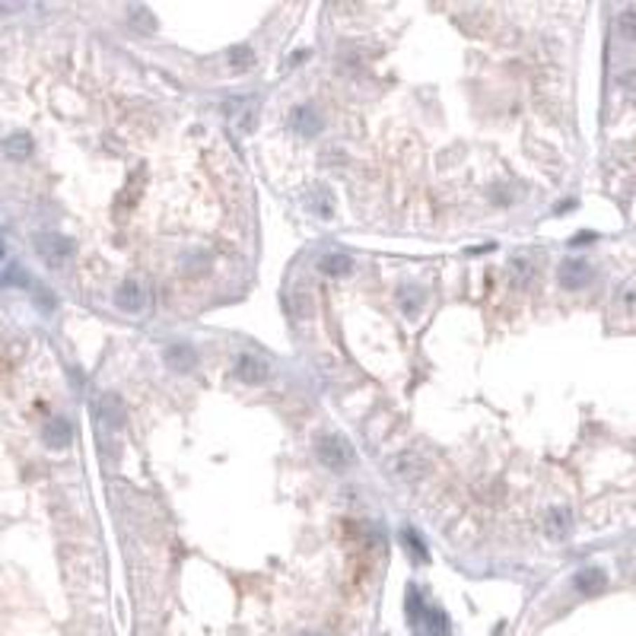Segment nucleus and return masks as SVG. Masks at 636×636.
Wrapping results in <instances>:
<instances>
[{
	"label": "nucleus",
	"instance_id": "f257e3e1",
	"mask_svg": "<svg viewBox=\"0 0 636 636\" xmlns=\"http://www.w3.org/2000/svg\"><path fill=\"white\" fill-rule=\"evenodd\" d=\"M315 455L318 462L325 464L331 471H347L353 462H357V452H353L350 439L340 433H328V436H318L315 439Z\"/></svg>",
	"mask_w": 636,
	"mask_h": 636
},
{
	"label": "nucleus",
	"instance_id": "f03ea898",
	"mask_svg": "<svg viewBox=\"0 0 636 636\" xmlns=\"http://www.w3.org/2000/svg\"><path fill=\"white\" fill-rule=\"evenodd\" d=\"M32 245L35 251L42 255V261H48L51 268H57V264H64L70 255H74V239H67V235L61 233H35L32 235Z\"/></svg>",
	"mask_w": 636,
	"mask_h": 636
},
{
	"label": "nucleus",
	"instance_id": "7ed1b4c3",
	"mask_svg": "<svg viewBox=\"0 0 636 636\" xmlns=\"http://www.w3.org/2000/svg\"><path fill=\"white\" fill-rule=\"evenodd\" d=\"M115 305L121 312H127V315H140V312H146V305H150V293L144 290L140 280H125L115 293Z\"/></svg>",
	"mask_w": 636,
	"mask_h": 636
},
{
	"label": "nucleus",
	"instance_id": "20e7f679",
	"mask_svg": "<svg viewBox=\"0 0 636 636\" xmlns=\"http://www.w3.org/2000/svg\"><path fill=\"white\" fill-rule=\"evenodd\" d=\"M235 379L245 382V385H261L268 379V363L255 353H239L235 357Z\"/></svg>",
	"mask_w": 636,
	"mask_h": 636
},
{
	"label": "nucleus",
	"instance_id": "39448f33",
	"mask_svg": "<svg viewBox=\"0 0 636 636\" xmlns=\"http://www.w3.org/2000/svg\"><path fill=\"white\" fill-rule=\"evenodd\" d=\"M557 277H560V284L569 286V290H579V286L588 284V277H592V268H588L582 258H567V261L557 268Z\"/></svg>",
	"mask_w": 636,
	"mask_h": 636
},
{
	"label": "nucleus",
	"instance_id": "423d86ee",
	"mask_svg": "<svg viewBox=\"0 0 636 636\" xmlns=\"http://www.w3.org/2000/svg\"><path fill=\"white\" fill-rule=\"evenodd\" d=\"M290 125L296 127L303 137H315V134L322 131V115H318L312 105H296V109L290 111Z\"/></svg>",
	"mask_w": 636,
	"mask_h": 636
},
{
	"label": "nucleus",
	"instance_id": "0eeeda50",
	"mask_svg": "<svg viewBox=\"0 0 636 636\" xmlns=\"http://www.w3.org/2000/svg\"><path fill=\"white\" fill-rule=\"evenodd\" d=\"M99 417H102V423L111 429L121 427V423H125V404H121V398H118V394H102V401H99Z\"/></svg>",
	"mask_w": 636,
	"mask_h": 636
},
{
	"label": "nucleus",
	"instance_id": "6e6552de",
	"mask_svg": "<svg viewBox=\"0 0 636 636\" xmlns=\"http://www.w3.org/2000/svg\"><path fill=\"white\" fill-rule=\"evenodd\" d=\"M70 436H74V427H70V420H64V417H55V420L45 427V445L48 449H64V445L70 443Z\"/></svg>",
	"mask_w": 636,
	"mask_h": 636
},
{
	"label": "nucleus",
	"instance_id": "1a4fd4ad",
	"mask_svg": "<svg viewBox=\"0 0 636 636\" xmlns=\"http://www.w3.org/2000/svg\"><path fill=\"white\" fill-rule=\"evenodd\" d=\"M166 363H169V369H175V373H191L198 357H194V350L188 344H172L166 350Z\"/></svg>",
	"mask_w": 636,
	"mask_h": 636
},
{
	"label": "nucleus",
	"instance_id": "9d476101",
	"mask_svg": "<svg viewBox=\"0 0 636 636\" xmlns=\"http://www.w3.org/2000/svg\"><path fill=\"white\" fill-rule=\"evenodd\" d=\"M318 268H322V274H328V277H344V274H350L353 261H350V255H344V251H331V255H325L322 261H318Z\"/></svg>",
	"mask_w": 636,
	"mask_h": 636
},
{
	"label": "nucleus",
	"instance_id": "9b49d317",
	"mask_svg": "<svg viewBox=\"0 0 636 636\" xmlns=\"http://www.w3.org/2000/svg\"><path fill=\"white\" fill-rule=\"evenodd\" d=\"M420 623L427 627V636H449V617L443 608H427Z\"/></svg>",
	"mask_w": 636,
	"mask_h": 636
},
{
	"label": "nucleus",
	"instance_id": "f8f14e48",
	"mask_svg": "<svg viewBox=\"0 0 636 636\" xmlns=\"http://www.w3.org/2000/svg\"><path fill=\"white\" fill-rule=\"evenodd\" d=\"M0 150L7 153L10 159H26L29 153H32V140H29L26 134H10V137L0 144Z\"/></svg>",
	"mask_w": 636,
	"mask_h": 636
},
{
	"label": "nucleus",
	"instance_id": "ddd939ff",
	"mask_svg": "<svg viewBox=\"0 0 636 636\" xmlns=\"http://www.w3.org/2000/svg\"><path fill=\"white\" fill-rule=\"evenodd\" d=\"M569 512L560 509V506H553L551 512H547V532H551V538H567L569 532Z\"/></svg>",
	"mask_w": 636,
	"mask_h": 636
},
{
	"label": "nucleus",
	"instance_id": "4468645a",
	"mask_svg": "<svg viewBox=\"0 0 636 636\" xmlns=\"http://www.w3.org/2000/svg\"><path fill=\"white\" fill-rule=\"evenodd\" d=\"M573 586L579 588V592H598V588L604 586V573L602 569H582V573L573 576Z\"/></svg>",
	"mask_w": 636,
	"mask_h": 636
},
{
	"label": "nucleus",
	"instance_id": "2eb2a0df",
	"mask_svg": "<svg viewBox=\"0 0 636 636\" xmlns=\"http://www.w3.org/2000/svg\"><path fill=\"white\" fill-rule=\"evenodd\" d=\"M290 312H293V318L312 315V296L303 290V286H293V293H290Z\"/></svg>",
	"mask_w": 636,
	"mask_h": 636
},
{
	"label": "nucleus",
	"instance_id": "dca6fc26",
	"mask_svg": "<svg viewBox=\"0 0 636 636\" xmlns=\"http://www.w3.org/2000/svg\"><path fill=\"white\" fill-rule=\"evenodd\" d=\"M398 303H401V309L408 312V315H414V312L420 309V303H423V293L414 290V286H401V293H398Z\"/></svg>",
	"mask_w": 636,
	"mask_h": 636
},
{
	"label": "nucleus",
	"instance_id": "f3484780",
	"mask_svg": "<svg viewBox=\"0 0 636 636\" xmlns=\"http://www.w3.org/2000/svg\"><path fill=\"white\" fill-rule=\"evenodd\" d=\"M404 544H408V551H410V553H417V560H420V563L429 557V553H427V547H423V541H420V534H417V532H410V528L404 532Z\"/></svg>",
	"mask_w": 636,
	"mask_h": 636
},
{
	"label": "nucleus",
	"instance_id": "a211bd4d",
	"mask_svg": "<svg viewBox=\"0 0 636 636\" xmlns=\"http://www.w3.org/2000/svg\"><path fill=\"white\" fill-rule=\"evenodd\" d=\"M408 608H410V623H420L423 614H427V608H423V598H420V592H417V588H410Z\"/></svg>",
	"mask_w": 636,
	"mask_h": 636
},
{
	"label": "nucleus",
	"instance_id": "6ab92c4d",
	"mask_svg": "<svg viewBox=\"0 0 636 636\" xmlns=\"http://www.w3.org/2000/svg\"><path fill=\"white\" fill-rule=\"evenodd\" d=\"M251 57H255V55H251V48H245V45H242V48H233V51H229V64H233L235 70H245L251 64Z\"/></svg>",
	"mask_w": 636,
	"mask_h": 636
},
{
	"label": "nucleus",
	"instance_id": "aec40b11",
	"mask_svg": "<svg viewBox=\"0 0 636 636\" xmlns=\"http://www.w3.org/2000/svg\"><path fill=\"white\" fill-rule=\"evenodd\" d=\"M0 261H4V245H0Z\"/></svg>",
	"mask_w": 636,
	"mask_h": 636
},
{
	"label": "nucleus",
	"instance_id": "412c9836",
	"mask_svg": "<svg viewBox=\"0 0 636 636\" xmlns=\"http://www.w3.org/2000/svg\"><path fill=\"white\" fill-rule=\"evenodd\" d=\"M309 636H318V633H309Z\"/></svg>",
	"mask_w": 636,
	"mask_h": 636
}]
</instances>
